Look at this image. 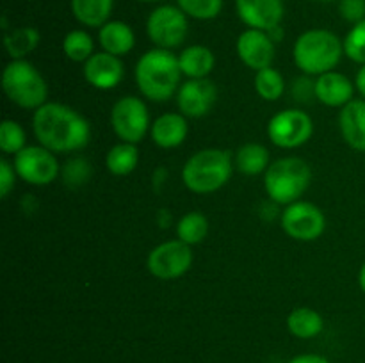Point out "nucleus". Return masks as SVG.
<instances>
[{
    "instance_id": "nucleus-22",
    "label": "nucleus",
    "mask_w": 365,
    "mask_h": 363,
    "mask_svg": "<svg viewBox=\"0 0 365 363\" xmlns=\"http://www.w3.org/2000/svg\"><path fill=\"white\" fill-rule=\"evenodd\" d=\"M269 149L259 142H246L241 148L235 152V169L248 177H255V174L266 173L267 167L271 166L269 162Z\"/></svg>"
},
{
    "instance_id": "nucleus-13",
    "label": "nucleus",
    "mask_w": 365,
    "mask_h": 363,
    "mask_svg": "<svg viewBox=\"0 0 365 363\" xmlns=\"http://www.w3.org/2000/svg\"><path fill=\"white\" fill-rule=\"evenodd\" d=\"M217 100V88L210 78H187L177 91L178 110L185 117H202Z\"/></svg>"
},
{
    "instance_id": "nucleus-7",
    "label": "nucleus",
    "mask_w": 365,
    "mask_h": 363,
    "mask_svg": "<svg viewBox=\"0 0 365 363\" xmlns=\"http://www.w3.org/2000/svg\"><path fill=\"white\" fill-rule=\"evenodd\" d=\"M110 127L123 142L138 144L152 127L148 107L138 96H123L110 109Z\"/></svg>"
},
{
    "instance_id": "nucleus-3",
    "label": "nucleus",
    "mask_w": 365,
    "mask_h": 363,
    "mask_svg": "<svg viewBox=\"0 0 365 363\" xmlns=\"http://www.w3.org/2000/svg\"><path fill=\"white\" fill-rule=\"evenodd\" d=\"M344 53V43L327 28H312L296 39L292 57L305 75H323L334 71Z\"/></svg>"
},
{
    "instance_id": "nucleus-14",
    "label": "nucleus",
    "mask_w": 365,
    "mask_h": 363,
    "mask_svg": "<svg viewBox=\"0 0 365 363\" xmlns=\"http://www.w3.org/2000/svg\"><path fill=\"white\" fill-rule=\"evenodd\" d=\"M237 56L250 70L260 71L269 68L274 60V41L266 31L248 28L235 43Z\"/></svg>"
},
{
    "instance_id": "nucleus-21",
    "label": "nucleus",
    "mask_w": 365,
    "mask_h": 363,
    "mask_svg": "<svg viewBox=\"0 0 365 363\" xmlns=\"http://www.w3.org/2000/svg\"><path fill=\"white\" fill-rule=\"evenodd\" d=\"M182 75L187 78H207L216 66V57L210 48L203 45H191L178 56Z\"/></svg>"
},
{
    "instance_id": "nucleus-28",
    "label": "nucleus",
    "mask_w": 365,
    "mask_h": 363,
    "mask_svg": "<svg viewBox=\"0 0 365 363\" xmlns=\"http://www.w3.org/2000/svg\"><path fill=\"white\" fill-rule=\"evenodd\" d=\"M255 91L266 102L280 100L285 91V80L280 71L271 66L255 71Z\"/></svg>"
},
{
    "instance_id": "nucleus-41",
    "label": "nucleus",
    "mask_w": 365,
    "mask_h": 363,
    "mask_svg": "<svg viewBox=\"0 0 365 363\" xmlns=\"http://www.w3.org/2000/svg\"><path fill=\"white\" fill-rule=\"evenodd\" d=\"M317 2H330V0H317Z\"/></svg>"
},
{
    "instance_id": "nucleus-35",
    "label": "nucleus",
    "mask_w": 365,
    "mask_h": 363,
    "mask_svg": "<svg viewBox=\"0 0 365 363\" xmlns=\"http://www.w3.org/2000/svg\"><path fill=\"white\" fill-rule=\"evenodd\" d=\"M14 180H16V169L7 159L0 160V194L7 198L9 192L14 189Z\"/></svg>"
},
{
    "instance_id": "nucleus-38",
    "label": "nucleus",
    "mask_w": 365,
    "mask_h": 363,
    "mask_svg": "<svg viewBox=\"0 0 365 363\" xmlns=\"http://www.w3.org/2000/svg\"><path fill=\"white\" fill-rule=\"evenodd\" d=\"M355 88H356V91L360 93V96L365 100V64H362V66H360V70L356 71Z\"/></svg>"
},
{
    "instance_id": "nucleus-25",
    "label": "nucleus",
    "mask_w": 365,
    "mask_h": 363,
    "mask_svg": "<svg viewBox=\"0 0 365 363\" xmlns=\"http://www.w3.org/2000/svg\"><path fill=\"white\" fill-rule=\"evenodd\" d=\"M139 149L132 142H118L107 152L106 167L116 177H127L138 167Z\"/></svg>"
},
{
    "instance_id": "nucleus-39",
    "label": "nucleus",
    "mask_w": 365,
    "mask_h": 363,
    "mask_svg": "<svg viewBox=\"0 0 365 363\" xmlns=\"http://www.w3.org/2000/svg\"><path fill=\"white\" fill-rule=\"evenodd\" d=\"M359 285H360V288H362V292L365 294V262L362 263V267H360V273H359Z\"/></svg>"
},
{
    "instance_id": "nucleus-29",
    "label": "nucleus",
    "mask_w": 365,
    "mask_h": 363,
    "mask_svg": "<svg viewBox=\"0 0 365 363\" xmlns=\"http://www.w3.org/2000/svg\"><path fill=\"white\" fill-rule=\"evenodd\" d=\"M93 48H95V45H93L91 36L81 28L68 32L63 39L64 56L73 63H86L95 53Z\"/></svg>"
},
{
    "instance_id": "nucleus-16",
    "label": "nucleus",
    "mask_w": 365,
    "mask_h": 363,
    "mask_svg": "<svg viewBox=\"0 0 365 363\" xmlns=\"http://www.w3.org/2000/svg\"><path fill=\"white\" fill-rule=\"evenodd\" d=\"M82 73L89 85L100 89V91H107V89L116 88L123 80L125 68L120 57L107 52H98L93 53L86 60Z\"/></svg>"
},
{
    "instance_id": "nucleus-4",
    "label": "nucleus",
    "mask_w": 365,
    "mask_h": 363,
    "mask_svg": "<svg viewBox=\"0 0 365 363\" xmlns=\"http://www.w3.org/2000/svg\"><path fill=\"white\" fill-rule=\"evenodd\" d=\"M234 164L227 149L205 148L189 157L182 167V182L196 194L216 192L230 180Z\"/></svg>"
},
{
    "instance_id": "nucleus-24",
    "label": "nucleus",
    "mask_w": 365,
    "mask_h": 363,
    "mask_svg": "<svg viewBox=\"0 0 365 363\" xmlns=\"http://www.w3.org/2000/svg\"><path fill=\"white\" fill-rule=\"evenodd\" d=\"M287 327L291 335L296 338H314L323 331L324 320L319 312L309 308V306H299L294 308L287 317Z\"/></svg>"
},
{
    "instance_id": "nucleus-40",
    "label": "nucleus",
    "mask_w": 365,
    "mask_h": 363,
    "mask_svg": "<svg viewBox=\"0 0 365 363\" xmlns=\"http://www.w3.org/2000/svg\"><path fill=\"white\" fill-rule=\"evenodd\" d=\"M139 2H157V0H139Z\"/></svg>"
},
{
    "instance_id": "nucleus-37",
    "label": "nucleus",
    "mask_w": 365,
    "mask_h": 363,
    "mask_svg": "<svg viewBox=\"0 0 365 363\" xmlns=\"http://www.w3.org/2000/svg\"><path fill=\"white\" fill-rule=\"evenodd\" d=\"M289 363H330V359L324 358V356L321 354H312V352H309V354L294 356Z\"/></svg>"
},
{
    "instance_id": "nucleus-17",
    "label": "nucleus",
    "mask_w": 365,
    "mask_h": 363,
    "mask_svg": "<svg viewBox=\"0 0 365 363\" xmlns=\"http://www.w3.org/2000/svg\"><path fill=\"white\" fill-rule=\"evenodd\" d=\"M316 98L328 107H344L355 95V84L339 71H328L317 77Z\"/></svg>"
},
{
    "instance_id": "nucleus-20",
    "label": "nucleus",
    "mask_w": 365,
    "mask_h": 363,
    "mask_svg": "<svg viewBox=\"0 0 365 363\" xmlns=\"http://www.w3.org/2000/svg\"><path fill=\"white\" fill-rule=\"evenodd\" d=\"M98 41L103 52L113 53V56L121 57L127 56L135 45V34L132 27L125 21L110 20L100 27Z\"/></svg>"
},
{
    "instance_id": "nucleus-30",
    "label": "nucleus",
    "mask_w": 365,
    "mask_h": 363,
    "mask_svg": "<svg viewBox=\"0 0 365 363\" xmlns=\"http://www.w3.org/2000/svg\"><path fill=\"white\" fill-rule=\"evenodd\" d=\"M25 148V130L14 120H4L0 125V149L6 155H16Z\"/></svg>"
},
{
    "instance_id": "nucleus-2",
    "label": "nucleus",
    "mask_w": 365,
    "mask_h": 363,
    "mask_svg": "<svg viewBox=\"0 0 365 363\" xmlns=\"http://www.w3.org/2000/svg\"><path fill=\"white\" fill-rule=\"evenodd\" d=\"M135 84L152 102H168L180 88L182 70L171 50L152 48L139 57L134 70Z\"/></svg>"
},
{
    "instance_id": "nucleus-31",
    "label": "nucleus",
    "mask_w": 365,
    "mask_h": 363,
    "mask_svg": "<svg viewBox=\"0 0 365 363\" xmlns=\"http://www.w3.org/2000/svg\"><path fill=\"white\" fill-rule=\"evenodd\" d=\"M178 7L195 20H212L221 13L223 0H177Z\"/></svg>"
},
{
    "instance_id": "nucleus-27",
    "label": "nucleus",
    "mask_w": 365,
    "mask_h": 363,
    "mask_svg": "<svg viewBox=\"0 0 365 363\" xmlns=\"http://www.w3.org/2000/svg\"><path fill=\"white\" fill-rule=\"evenodd\" d=\"M207 233H209V221L202 212H196V210L182 216L177 224V237L189 246L203 242Z\"/></svg>"
},
{
    "instance_id": "nucleus-23",
    "label": "nucleus",
    "mask_w": 365,
    "mask_h": 363,
    "mask_svg": "<svg viewBox=\"0 0 365 363\" xmlns=\"http://www.w3.org/2000/svg\"><path fill=\"white\" fill-rule=\"evenodd\" d=\"M114 0H71V13L86 27H102L109 21Z\"/></svg>"
},
{
    "instance_id": "nucleus-5",
    "label": "nucleus",
    "mask_w": 365,
    "mask_h": 363,
    "mask_svg": "<svg viewBox=\"0 0 365 363\" xmlns=\"http://www.w3.org/2000/svg\"><path fill=\"white\" fill-rule=\"evenodd\" d=\"M312 182V169L299 157H284L267 167L264 173V189L271 201L291 205L299 201Z\"/></svg>"
},
{
    "instance_id": "nucleus-6",
    "label": "nucleus",
    "mask_w": 365,
    "mask_h": 363,
    "mask_svg": "<svg viewBox=\"0 0 365 363\" xmlns=\"http://www.w3.org/2000/svg\"><path fill=\"white\" fill-rule=\"evenodd\" d=\"M2 89L7 98L21 109H39L48 96V85L43 75L25 59H13L6 64Z\"/></svg>"
},
{
    "instance_id": "nucleus-34",
    "label": "nucleus",
    "mask_w": 365,
    "mask_h": 363,
    "mask_svg": "<svg viewBox=\"0 0 365 363\" xmlns=\"http://www.w3.org/2000/svg\"><path fill=\"white\" fill-rule=\"evenodd\" d=\"M339 13L346 21L353 25L365 20V0H341Z\"/></svg>"
},
{
    "instance_id": "nucleus-36",
    "label": "nucleus",
    "mask_w": 365,
    "mask_h": 363,
    "mask_svg": "<svg viewBox=\"0 0 365 363\" xmlns=\"http://www.w3.org/2000/svg\"><path fill=\"white\" fill-rule=\"evenodd\" d=\"M292 95L299 102H309L307 96H316V82H310L309 78H296L292 85Z\"/></svg>"
},
{
    "instance_id": "nucleus-11",
    "label": "nucleus",
    "mask_w": 365,
    "mask_h": 363,
    "mask_svg": "<svg viewBox=\"0 0 365 363\" xmlns=\"http://www.w3.org/2000/svg\"><path fill=\"white\" fill-rule=\"evenodd\" d=\"M282 228L294 241L310 242L319 238L327 228L323 210L310 201H294L282 212Z\"/></svg>"
},
{
    "instance_id": "nucleus-1",
    "label": "nucleus",
    "mask_w": 365,
    "mask_h": 363,
    "mask_svg": "<svg viewBox=\"0 0 365 363\" xmlns=\"http://www.w3.org/2000/svg\"><path fill=\"white\" fill-rule=\"evenodd\" d=\"M32 130L39 144L53 153L78 152L91 139L89 121L75 109L57 102H46L34 110Z\"/></svg>"
},
{
    "instance_id": "nucleus-10",
    "label": "nucleus",
    "mask_w": 365,
    "mask_h": 363,
    "mask_svg": "<svg viewBox=\"0 0 365 363\" xmlns=\"http://www.w3.org/2000/svg\"><path fill=\"white\" fill-rule=\"evenodd\" d=\"M13 166L21 180L38 187L52 184L61 171L56 153L41 144L25 146L14 155Z\"/></svg>"
},
{
    "instance_id": "nucleus-18",
    "label": "nucleus",
    "mask_w": 365,
    "mask_h": 363,
    "mask_svg": "<svg viewBox=\"0 0 365 363\" xmlns=\"http://www.w3.org/2000/svg\"><path fill=\"white\" fill-rule=\"evenodd\" d=\"M339 127L342 137L349 148L365 152V100H355L346 103L339 114Z\"/></svg>"
},
{
    "instance_id": "nucleus-32",
    "label": "nucleus",
    "mask_w": 365,
    "mask_h": 363,
    "mask_svg": "<svg viewBox=\"0 0 365 363\" xmlns=\"http://www.w3.org/2000/svg\"><path fill=\"white\" fill-rule=\"evenodd\" d=\"M342 43H344V53L353 63L365 64V20L353 25Z\"/></svg>"
},
{
    "instance_id": "nucleus-8",
    "label": "nucleus",
    "mask_w": 365,
    "mask_h": 363,
    "mask_svg": "<svg viewBox=\"0 0 365 363\" xmlns=\"http://www.w3.org/2000/svg\"><path fill=\"white\" fill-rule=\"evenodd\" d=\"M187 14L175 6H160L146 20V34L157 48L171 50L184 43L187 36Z\"/></svg>"
},
{
    "instance_id": "nucleus-26",
    "label": "nucleus",
    "mask_w": 365,
    "mask_h": 363,
    "mask_svg": "<svg viewBox=\"0 0 365 363\" xmlns=\"http://www.w3.org/2000/svg\"><path fill=\"white\" fill-rule=\"evenodd\" d=\"M39 36L38 28L34 27H18L14 31L6 32L4 36V45H6L7 53L13 59H24L31 52H34L36 46L39 45Z\"/></svg>"
},
{
    "instance_id": "nucleus-19",
    "label": "nucleus",
    "mask_w": 365,
    "mask_h": 363,
    "mask_svg": "<svg viewBox=\"0 0 365 363\" xmlns=\"http://www.w3.org/2000/svg\"><path fill=\"white\" fill-rule=\"evenodd\" d=\"M187 120L182 112H166L150 127V135L159 148L171 149L180 146L187 137Z\"/></svg>"
},
{
    "instance_id": "nucleus-12",
    "label": "nucleus",
    "mask_w": 365,
    "mask_h": 363,
    "mask_svg": "<svg viewBox=\"0 0 365 363\" xmlns=\"http://www.w3.org/2000/svg\"><path fill=\"white\" fill-rule=\"evenodd\" d=\"M146 265L150 274L159 280H177L191 269V246L182 242L180 238L163 242L150 251Z\"/></svg>"
},
{
    "instance_id": "nucleus-9",
    "label": "nucleus",
    "mask_w": 365,
    "mask_h": 363,
    "mask_svg": "<svg viewBox=\"0 0 365 363\" xmlns=\"http://www.w3.org/2000/svg\"><path fill=\"white\" fill-rule=\"evenodd\" d=\"M314 134V121L305 110L287 109L274 114L267 123V135L278 148L294 149L309 142Z\"/></svg>"
},
{
    "instance_id": "nucleus-15",
    "label": "nucleus",
    "mask_w": 365,
    "mask_h": 363,
    "mask_svg": "<svg viewBox=\"0 0 365 363\" xmlns=\"http://www.w3.org/2000/svg\"><path fill=\"white\" fill-rule=\"evenodd\" d=\"M235 9L242 23L266 32L280 27L285 11L282 0H235Z\"/></svg>"
},
{
    "instance_id": "nucleus-33",
    "label": "nucleus",
    "mask_w": 365,
    "mask_h": 363,
    "mask_svg": "<svg viewBox=\"0 0 365 363\" xmlns=\"http://www.w3.org/2000/svg\"><path fill=\"white\" fill-rule=\"evenodd\" d=\"M89 177H91V164L88 160L75 157L64 164L63 180L68 187H81L89 180Z\"/></svg>"
}]
</instances>
